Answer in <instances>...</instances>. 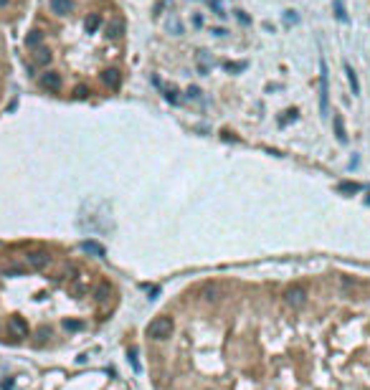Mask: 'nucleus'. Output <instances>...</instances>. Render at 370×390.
Listing matches in <instances>:
<instances>
[{
	"label": "nucleus",
	"mask_w": 370,
	"mask_h": 390,
	"mask_svg": "<svg viewBox=\"0 0 370 390\" xmlns=\"http://www.w3.org/2000/svg\"><path fill=\"white\" fill-rule=\"evenodd\" d=\"M327 61L319 58V114H330V79H327Z\"/></svg>",
	"instance_id": "obj_1"
},
{
	"label": "nucleus",
	"mask_w": 370,
	"mask_h": 390,
	"mask_svg": "<svg viewBox=\"0 0 370 390\" xmlns=\"http://www.w3.org/2000/svg\"><path fill=\"white\" fill-rule=\"evenodd\" d=\"M172 317H155L150 324H147V335L152 337V340H158V342H162V340H167L170 335H172Z\"/></svg>",
	"instance_id": "obj_2"
},
{
	"label": "nucleus",
	"mask_w": 370,
	"mask_h": 390,
	"mask_svg": "<svg viewBox=\"0 0 370 390\" xmlns=\"http://www.w3.org/2000/svg\"><path fill=\"white\" fill-rule=\"evenodd\" d=\"M23 258V264H26V269H36V271H41V269H46L49 264H51V256H49V251H28L26 256H20Z\"/></svg>",
	"instance_id": "obj_3"
},
{
	"label": "nucleus",
	"mask_w": 370,
	"mask_h": 390,
	"mask_svg": "<svg viewBox=\"0 0 370 390\" xmlns=\"http://www.w3.org/2000/svg\"><path fill=\"white\" fill-rule=\"evenodd\" d=\"M284 304L289 309H302L304 304H307V289L304 287H289L284 292Z\"/></svg>",
	"instance_id": "obj_4"
},
{
	"label": "nucleus",
	"mask_w": 370,
	"mask_h": 390,
	"mask_svg": "<svg viewBox=\"0 0 370 390\" xmlns=\"http://www.w3.org/2000/svg\"><path fill=\"white\" fill-rule=\"evenodd\" d=\"M38 84H41V89L56 94V92H61V84L63 81H61V74H56V71H43L38 76Z\"/></svg>",
	"instance_id": "obj_5"
},
{
	"label": "nucleus",
	"mask_w": 370,
	"mask_h": 390,
	"mask_svg": "<svg viewBox=\"0 0 370 390\" xmlns=\"http://www.w3.org/2000/svg\"><path fill=\"white\" fill-rule=\"evenodd\" d=\"M71 294H76V296H81V294H86L92 289V274H84V271H76V276L71 279Z\"/></svg>",
	"instance_id": "obj_6"
},
{
	"label": "nucleus",
	"mask_w": 370,
	"mask_h": 390,
	"mask_svg": "<svg viewBox=\"0 0 370 390\" xmlns=\"http://www.w3.org/2000/svg\"><path fill=\"white\" fill-rule=\"evenodd\" d=\"M102 84L106 86V89L117 92L119 84H122V74H119L117 69H106V71H102Z\"/></svg>",
	"instance_id": "obj_7"
},
{
	"label": "nucleus",
	"mask_w": 370,
	"mask_h": 390,
	"mask_svg": "<svg viewBox=\"0 0 370 390\" xmlns=\"http://www.w3.org/2000/svg\"><path fill=\"white\" fill-rule=\"evenodd\" d=\"M51 13L56 15H71L74 13V0H49Z\"/></svg>",
	"instance_id": "obj_8"
},
{
	"label": "nucleus",
	"mask_w": 370,
	"mask_h": 390,
	"mask_svg": "<svg viewBox=\"0 0 370 390\" xmlns=\"http://www.w3.org/2000/svg\"><path fill=\"white\" fill-rule=\"evenodd\" d=\"M8 327H10V332H13L15 337H28V322H26L23 317H13Z\"/></svg>",
	"instance_id": "obj_9"
},
{
	"label": "nucleus",
	"mask_w": 370,
	"mask_h": 390,
	"mask_svg": "<svg viewBox=\"0 0 370 390\" xmlns=\"http://www.w3.org/2000/svg\"><path fill=\"white\" fill-rule=\"evenodd\" d=\"M332 127H335V137H337V142H347V129H345V119H342V114H332Z\"/></svg>",
	"instance_id": "obj_10"
},
{
	"label": "nucleus",
	"mask_w": 370,
	"mask_h": 390,
	"mask_svg": "<svg viewBox=\"0 0 370 390\" xmlns=\"http://www.w3.org/2000/svg\"><path fill=\"white\" fill-rule=\"evenodd\" d=\"M124 33V20L122 18H112L109 23H106V36L109 38H122Z\"/></svg>",
	"instance_id": "obj_11"
},
{
	"label": "nucleus",
	"mask_w": 370,
	"mask_h": 390,
	"mask_svg": "<svg viewBox=\"0 0 370 390\" xmlns=\"http://www.w3.org/2000/svg\"><path fill=\"white\" fill-rule=\"evenodd\" d=\"M345 76H347V81H350V86H353V97H360V79H358V74H355V69L350 66V63H345Z\"/></svg>",
	"instance_id": "obj_12"
},
{
	"label": "nucleus",
	"mask_w": 370,
	"mask_h": 390,
	"mask_svg": "<svg viewBox=\"0 0 370 390\" xmlns=\"http://www.w3.org/2000/svg\"><path fill=\"white\" fill-rule=\"evenodd\" d=\"M109 296H112V287L106 284V281L97 284V289H94V299L99 301V304H104V301H109Z\"/></svg>",
	"instance_id": "obj_13"
},
{
	"label": "nucleus",
	"mask_w": 370,
	"mask_h": 390,
	"mask_svg": "<svg viewBox=\"0 0 370 390\" xmlns=\"http://www.w3.org/2000/svg\"><path fill=\"white\" fill-rule=\"evenodd\" d=\"M33 61L38 63V66H49V63L53 61V56H51V51H49V49L38 46V49H36V53H33Z\"/></svg>",
	"instance_id": "obj_14"
},
{
	"label": "nucleus",
	"mask_w": 370,
	"mask_h": 390,
	"mask_svg": "<svg viewBox=\"0 0 370 390\" xmlns=\"http://www.w3.org/2000/svg\"><path fill=\"white\" fill-rule=\"evenodd\" d=\"M81 248H84L86 253H92V256H99V258L104 256V246H102V244H97V241H84V244H81Z\"/></svg>",
	"instance_id": "obj_15"
},
{
	"label": "nucleus",
	"mask_w": 370,
	"mask_h": 390,
	"mask_svg": "<svg viewBox=\"0 0 370 390\" xmlns=\"http://www.w3.org/2000/svg\"><path fill=\"white\" fill-rule=\"evenodd\" d=\"M84 26H86V31H89V33H94L102 26V15L99 13H89V15H86V20H84Z\"/></svg>",
	"instance_id": "obj_16"
},
{
	"label": "nucleus",
	"mask_w": 370,
	"mask_h": 390,
	"mask_svg": "<svg viewBox=\"0 0 370 390\" xmlns=\"http://www.w3.org/2000/svg\"><path fill=\"white\" fill-rule=\"evenodd\" d=\"M41 43H43V33H41V31H31V33L26 36V46H28V49H38Z\"/></svg>",
	"instance_id": "obj_17"
},
{
	"label": "nucleus",
	"mask_w": 370,
	"mask_h": 390,
	"mask_svg": "<svg viewBox=\"0 0 370 390\" xmlns=\"http://www.w3.org/2000/svg\"><path fill=\"white\" fill-rule=\"evenodd\" d=\"M332 5H335V18L340 20V23H347V10H345L342 0H332Z\"/></svg>",
	"instance_id": "obj_18"
},
{
	"label": "nucleus",
	"mask_w": 370,
	"mask_h": 390,
	"mask_svg": "<svg viewBox=\"0 0 370 390\" xmlns=\"http://www.w3.org/2000/svg\"><path fill=\"white\" fill-rule=\"evenodd\" d=\"M198 74H201V76H208V74H211V66H208V56H206V51H201V53H198Z\"/></svg>",
	"instance_id": "obj_19"
},
{
	"label": "nucleus",
	"mask_w": 370,
	"mask_h": 390,
	"mask_svg": "<svg viewBox=\"0 0 370 390\" xmlns=\"http://www.w3.org/2000/svg\"><path fill=\"white\" fill-rule=\"evenodd\" d=\"M165 99H167L170 104H180V97H178V89H175V86L165 89Z\"/></svg>",
	"instance_id": "obj_20"
},
{
	"label": "nucleus",
	"mask_w": 370,
	"mask_h": 390,
	"mask_svg": "<svg viewBox=\"0 0 370 390\" xmlns=\"http://www.w3.org/2000/svg\"><path fill=\"white\" fill-rule=\"evenodd\" d=\"M167 31H172L175 36H180V33H183V23H180L178 18H172V20H167Z\"/></svg>",
	"instance_id": "obj_21"
},
{
	"label": "nucleus",
	"mask_w": 370,
	"mask_h": 390,
	"mask_svg": "<svg viewBox=\"0 0 370 390\" xmlns=\"http://www.w3.org/2000/svg\"><path fill=\"white\" fill-rule=\"evenodd\" d=\"M89 94H92V92H89V86H84V84H79L76 89H74V97H76V99H86Z\"/></svg>",
	"instance_id": "obj_22"
},
{
	"label": "nucleus",
	"mask_w": 370,
	"mask_h": 390,
	"mask_svg": "<svg viewBox=\"0 0 370 390\" xmlns=\"http://www.w3.org/2000/svg\"><path fill=\"white\" fill-rule=\"evenodd\" d=\"M63 330L76 332V330H81V322H76V319H63Z\"/></svg>",
	"instance_id": "obj_23"
},
{
	"label": "nucleus",
	"mask_w": 370,
	"mask_h": 390,
	"mask_svg": "<svg viewBox=\"0 0 370 390\" xmlns=\"http://www.w3.org/2000/svg\"><path fill=\"white\" fill-rule=\"evenodd\" d=\"M190 26H193V28H203V15H201V13H193V15H190Z\"/></svg>",
	"instance_id": "obj_24"
},
{
	"label": "nucleus",
	"mask_w": 370,
	"mask_h": 390,
	"mask_svg": "<svg viewBox=\"0 0 370 390\" xmlns=\"http://www.w3.org/2000/svg\"><path fill=\"white\" fill-rule=\"evenodd\" d=\"M201 94H203V92L198 89V86H188V92H185L188 99H201Z\"/></svg>",
	"instance_id": "obj_25"
},
{
	"label": "nucleus",
	"mask_w": 370,
	"mask_h": 390,
	"mask_svg": "<svg viewBox=\"0 0 370 390\" xmlns=\"http://www.w3.org/2000/svg\"><path fill=\"white\" fill-rule=\"evenodd\" d=\"M340 190H342V193H358V190H360V185H358V183H342V185H340Z\"/></svg>",
	"instance_id": "obj_26"
},
{
	"label": "nucleus",
	"mask_w": 370,
	"mask_h": 390,
	"mask_svg": "<svg viewBox=\"0 0 370 390\" xmlns=\"http://www.w3.org/2000/svg\"><path fill=\"white\" fill-rule=\"evenodd\" d=\"M218 299V289L215 287H206V301H215Z\"/></svg>",
	"instance_id": "obj_27"
},
{
	"label": "nucleus",
	"mask_w": 370,
	"mask_h": 390,
	"mask_svg": "<svg viewBox=\"0 0 370 390\" xmlns=\"http://www.w3.org/2000/svg\"><path fill=\"white\" fill-rule=\"evenodd\" d=\"M170 3H172V0H160V3L155 5V18H160V15H162V10H165Z\"/></svg>",
	"instance_id": "obj_28"
},
{
	"label": "nucleus",
	"mask_w": 370,
	"mask_h": 390,
	"mask_svg": "<svg viewBox=\"0 0 370 390\" xmlns=\"http://www.w3.org/2000/svg\"><path fill=\"white\" fill-rule=\"evenodd\" d=\"M129 362H132V370H135V373H140V362H137V350H132V352H129Z\"/></svg>",
	"instance_id": "obj_29"
},
{
	"label": "nucleus",
	"mask_w": 370,
	"mask_h": 390,
	"mask_svg": "<svg viewBox=\"0 0 370 390\" xmlns=\"http://www.w3.org/2000/svg\"><path fill=\"white\" fill-rule=\"evenodd\" d=\"M284 20H287V23H299V15H297L294 10H287V13H284Z\"/></svg>",
	"instance_id": "obj_30"
},
{
	"label": "nucleus",
	"mask_w": 370,
	"mask_h": 390,
	"mask_svg": "<svg viewBox=\"0 0 370 390\" xmlns=\"http://www.w3.org/2000/svg\"><path fill=\"white\" fill-rule=\"evenodd\" d=\"M236 18H238V20H241V23H244V26H251V18H249V15H246L244 10H236Z\"/></svg>",
	"instance_id": "obj_31"
},
{
	"label": "nucleus",
	"mask_w": 370,
	"mask_h": 390,
	"mask_svg": "<svg viewBox=\"0 0 370 390\" xmlns=\"http://www.w3.org/2000/svg\"><path fill=\"white\" fill-rule=\"evenodd\" d=\"M13 385H15V378H5L0 383V390H13Z\"/></svg>",
	"instance_id": "obj_32"
},
{
	"label": "nucleus",
	"mask_w": 370,
	"mask_h": 390,
	"mask_svg": "<svg viewBox=\"0 0 370 390\" xmlns=\"http://www.w3.org/2000/svg\"><path fill=\"white\" fill-rule=\"evenodd\" d=\"M226 69H228V71H244L246 63H244V61H241V63H226Z\"/></svg>",
	"instance_id": "obj_33"
},
{
	"label": "nucleus",
	"mask_w": 370,
	"mask_h": 390,
	"mask_svg": "<svg viewBox=\"0 0 370 390\" xmlns=\"http://www.w3.org/2000/svg\"><path fill=\"white\" fill-rule=\"evenodd\" d=\"M211 33H213L215 38H223V36H226L228 31H226V28H211Z\"/></svg>",
	"instance_id": "obj_34"
},
{
	"label": "nucleus",
	"mask_w": 370,
	"mask_h": 390,
	"mask_svg": "<svg viewBox=\"0 0 370 390\" xmlns=\"http://www.w3.org/2000/svg\"><path fill=\"white\" fill-rule=\"evenodd\" d=\"M8 3H10V0H0V8H5Z\"/></svg>",
	"instance_id": "obj_35"
},
{
	"label": "nucleus",
	"mask_w": 370,
	"mask_h": 390,
	"mask_svg": "<svg viewBox=\"0 0 370 390\" xmlns=\"http://www.w3.org/2000/svg\"><path fill=\"white\" fill-rule=\"evenodd\" d=\"M206 390H211V388H206Z\"/></svg>",
	"instance_id": "obj_36"
}]
</instances>
